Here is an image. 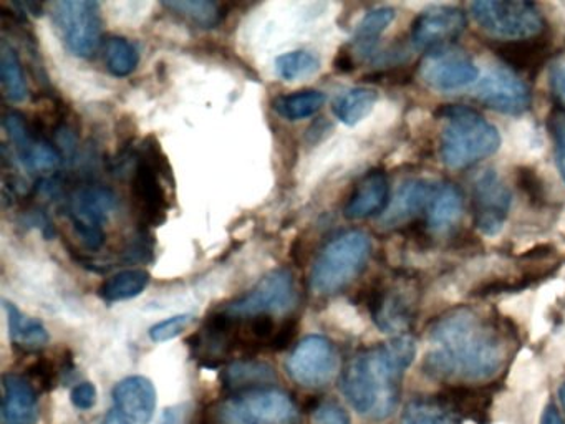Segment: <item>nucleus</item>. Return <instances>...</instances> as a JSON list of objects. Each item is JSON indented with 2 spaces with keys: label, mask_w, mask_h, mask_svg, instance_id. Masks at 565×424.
<instances>
[{
  "label": "nucleus",
  "mask_w": 565,
  "mask_h": 424,
  "mask_svg": "<svg viewBox=\"0 0 565 424\" xmlns=\"http://www.w3.org/2000/svg\"><path fill=\"white\" fill-rule=\"evenodd\" d=\"M193 320L194 317L191 314L174 315V317L154 324L153 327L150 328V331H148V335H150L151 340L157 341V343H163V341H170L173 340V338L180 337V335L190 327Z\"/></svg>",
  "instance_id": "nucleus-36"
},
{
  "label": "nucleus",
  "mask_w": 565,
  "mask_h": 424,
  "mask_svg": "<svg viewBox=\"0 0 565 424\" xmlns=\"http://www.w3.org/2000/svg\"><path fill=\"white\" fill-rule=\"evenodd\" d=\"M107 66L111 75L128 76L137 70L140 55L137 46L124 36H111L107 43Z\"/></svg>",
  "instance_id": "nucleus-34"
},
{
  "label": "nucleus",
  "mask_w": 565,
  "mask_h": 424,
  "mask_svg": "<svg viewBox=\"0 0 565 424\" xmlns=\"http://www.w3.org/2000/svg\"><path fill=\"white\" fill-rule=\"evenodd\" d=\"M154 156L157 155L150 151L138 159L134 172V195L143 221L150 225H161L167 221L168 201L161 188L158 171L160 162L154 161Z\"/></svg>",
  "instance_id": "nucleus-15"
},
{
  "label": "nucleus",
  "mask_w": 565,
  "mask_h": 424,
  "mask_svg": "<svg viewBox=\"0 0 565 424\" xmlns=\"http://www.w3.org/2000/svg\"><path fill=\"white\" fill-rule=\"evenodd\" d=\"M52 19L72 55L88 59L102 39L100 6L90 0H62L52 6Z\"/></svg>",
  "instance_id": "nucleus-7"
},
{
  "label": "nucleus",
  "mask_w": 565,
  "mask_h": 424,
  "mask_svg": "<svg viewBox=\"0 0 565 424\" xmlns=\"http://www.w3.org/2000/svg\"><path fill=\"white\" fill-rule=\"evenodd\" d=\"M558 396H561L562 406L565 410V383H562L561 390H558Z\"/></svg>",
  "instance_id": "nucleus-47"
},
{
  "label": "nucleus",
  "mask_w": 565,
  "mask_h": 424,
  "mask_svg": "<svg viewBox=\"0 0 565 424\" xmlns=\"http://www.w3.org/2000/svg\"><path fill=\"white\" fill-rule=\"evenodd\" d=\"M465 12L458 7L435 6L423 10L412 25V40L418 49L429 52L451 45L465 32Z\"/></svg>",
  "instance_id": "nucleus-14"
},
{
  "label": "nucleus",
  "mask_w": 565,
  "mask_h": 424,
  "mask_svg": "<svg viewBox=\"0 0 565 424\" xmlns=\"http://www.w3.org/2000/svg\"><path fill=\"white\" fill-rule=\"evenodd\" d=\"M333 66H335L337 72L350 73L355 70V60H353L352 53L347 52V50H340V52L337 53Z\"/></svg>",
  "instance_id": "nucleus-44"
},
{
  "label": "nucleus",
  "mask_w": 565,
  "mask_h": 424,
  "mask_svg": "<svg viewBox=\"0 0 565 424\" xmlns=\"http://www.w3.org/2000/svg\"><path fill=\"white\" fill-rule=\"evenodd\" d=\"M551 86L555 98L565 112V60H558L551 68Z\"/></svg>",
  "instance_id": "nucleus-41"
},
{
  "label": "nucleus",
  "mask_w": 565,
  "mask_h": 424,
  "mask_svg": "<svg viewBox=\"0 0 565 424\" xmlns=\"http://www.w3.org/2000/svg\"><path fill=\"white\" fill-rule=\"evenodd\" d=\"M297 292L289 271H274L260 278L247 294L231 300L223 308L224 314L234 318L263 317L284 314L296 304Z\"/></svg>",
  "instance_id": "nucleus-8"
},
{
  "label": "nucleus",
  "mask_w": 565,
  "mask_h": 424,
  "mask_svg": "<svg viewBox=\"0 0 565 424\" xmlns=\"http://www.w3.org/2000/svg\"><path fill=\"white\" fill-rule=\"evenodd\" d=\"M29 374H31L38 383H41V386H54L55 371L49 361H38V363L32 364Z\"/></svg>",
  "instance_id": "nucleus-43"
},
{
  "label": "nucleus",
  "mask_w": 565,
  "mask_h": 424,
  "mask_svg": "<svg viewBox=\"0 0 565 424\" xmlns=\"http://www.w3.org/2000/svg\"><path fill=\"white\" fill-rule=\"evenodd\" d=\"M376 102H379L376 89L365 88V86L350 88L337 96L333 102V115L343 125L355 126L372 113Z\"/></svg>",
  "instance_id": "nucleus-26"
},
{
  "label": "nucleus",
  "mask_w": 565,
  "mask_h": 424,
  "mask_svg": "<svg viewBox=\"0 0 565 424\" xmlns=\"http://www.w3.org/2000/svg\"><path fill=\"white\" fill-rule=\"evenodd\" d=\"M276 72L280 78L286 82H296V80L307 78L320 70V60L307 50H294V52L282 53L277 56Z\"/></svg>",
  "instance_id": "nucleus-33"
},
{
  "label": "nucleus",
  "mask_w": 565,
  "mask_h": 424,
  "mask_svg": "<svg viewBox=\"0 0 565 424\" xmlns=\"http://www.w3.org/2000/svg\"><path fill=\"white\" fill-rule=\"evenodd\" d=\"M163 6L203 29H213L224 19L223 7L210 0H174V2H164Z\"/></svg>",
  "instance_id": "nucleus-32"
},
{
  "label": "nucleus",
  "mask_w": 565,
  "mask_h": 424,
  "mask_svg": "<svg viewBox=\"0 0 565 424\" xmlns=\"http://www.w3.org/2000/svg\"><path fill=\"white\" fill-rule=\"evenodd\" d=\"M415 354V340L406 335L360 351L343 370V396L362 416L386 420L398 406L403 378Z\"/></svg>",
  "instance_id": "nucleus-2"
},
{
  "label": "nucleus",
  "mask_w": 565,
  "mask_h": 424,
  "mask_svg": "<svg viewBox=\"0 0 565 424\" xmlns=\"http://www.w3.org/2000/svg\"><path fill=\"white\" fill-rule=\"evenodd\" d=\"M435 191V184H429V182L422 181V179L403 182L396 191L395 198L386 208L385 214H383V224L396 225L408 221L413 215L428 208Z\"/></svg>",
  "instance_id": "nucleus-22"
},
{
  "label": "nucleus",
  "mask_w": 565,
  "mask_h": 424,
  "mask_svg": "<svg viewBox=\"0 0 565 424\" xmlns=\"http://www.w3.org/2000/svg\"><path fill=\"white\" fill-rule=\"evenodd\" d=\"M2 424H38L39 400L34 386L21 374L8 373L2 378Z\"/></svg>",
  "instance_id": "nucleus-17"
},
{
  "label": "nucleus",
  "mask_w": 565,
  "mask_h": 424,
  "mask_svg": "<svg viewBox=\"0 0 565 424\" xmlns=\"http://www.w3.org/2000/svg\"><path fill=\"white\" fill-rule=\"evenodd\" d=\"M388 204V178L383 171H370L353 189L343 214L347 219L359 221V219L372 218L380 212H385Z\"/></svg>",
  "instance_id": "nucleus-19"
},
{
  "label": "nucleus",
  "mask_w": 565,
  "mask_h": 424,
  "mask_svg": "<svg viewBox=\"0 0 565 424\" xmlns=\"http://www.w3.org/2000/svg\"><path fill=\"white\" fill-rule=\"evenodd\" d=\"M396 13L392 7H379L370 10L353 33V45L362 53H370L379 42L380 35L388 29L390 23L395 20Z\"/></svg>",
  "instance_id": "nucleus-30"
},
{
  "label": "nucleus",
  "mask_w": 565,
  "mask_h": 424,
  "mask_svg": "<svg viewBox=\"0 0 565 424\" xmlns=\"http://www.w3.org/2000/svg\"><path fill=\"white\" fill-rule=\"evenodd\" d=\"M115 208H117V195L102 186H88V188L78 189L72 195L68 204L72 222L84 244L92 251H97L104 245V222Z\"/></svg>",
  "instance_id": "nucleus-10"
},
{
  "label": "nucleus",
  "mask_w": 565,
  "mask_h": 424,
  "mask_svg": "<svg viewBox=\"0 0 565 424\" xmlns=\"http://www.w3.org/2000/svg\"><path fill=\"white\" fill-rule=\"evenodd\" d=\"M438 116L445 119L439 138L443 162L451 169H465L489 158L501 146L498 128L476 109L462 105L441 106Z\"/></svg>",
  "instance_id": "nucleus-3"
},
{
  "label": "nucleus",
  "mask_w": 565,
  "mask_h": 424,
  "mask_svg": "<svg viewBox=\"0 0 565 424\" xmlns=\"http://www.w3.org/2000/svg\"><path fill=\"white\" fill-rule=\"evenodd\" d=\"M326 95L317 89H300V92L282 95L274 102V109L279 113L282 118L297 121V119L309 118L320 112Z\"/></svg>",
  "instance_id": "nucleus-29"
},
{
  "label": "nucleus",
  "mask_w": 565,
  "mask_h": 424,
  "mask_svg": "<svg viewBox=\"0 0 565 424\" xmlns=\"http://www.w3.org/2000/svg\"><path fill=\"white\" fill-rule=\"evenodd\" d=\"M114 410L125 424H148L157 410V388L147 377H128L115 384Z\"/></svg>",
  "instance_id": "nucleus-16"
},
{
  "label": "nucleus",
  "mask_w": 565,
  "mask_h": 424,
  "mask_svg": "<svg viewBox=\"0 0 565 424\" xmlns=\"http://www.w3.org/2000/svg\"><path fill=\"white\" fill-rule=\"evenodd\" d=\"M366 301L373 320L382 330H402L413 320V298L399 288L373 287Z\"/></svg>",
  "instance_id": "nucleus-18"
},
{
  "label": "nucleus",
  "mask_w": 565,
  "mask_h": 424,
  "mask_svg": "<svg viewBox=\"0 0 565 424\" xmlns=\"http://www.w3.org/2000/svg\"><path fill=\"white\" fill-rule=\"evenodd\" d=\"M462 195L455 184L436 186L428 204V225L433 231H446L461 218Z\"/></svg>",
  "instance_id": "nucleus-25"
},
{
  "label": "nucleus",
  "mask_w": 565,
  "mask_h": 424,
  "mask_svg": "<svg viewBox=\"0 0 565 424\" xmlns=\"http://www.w3.org/2000/svg\"><path fill=\"white\" fill-rule=\"evenodd\" d=\"M297 333V321L290 320L286 321L279 330L274 335L273 343H270V348L274 351H282L292 343L294 337Z\"/></svg>",
  "instance_id": "nucleus-42"
},
{
  "label": "nucleus",
  "mask_w": 565,
  "mask_h": 424,
  "mask_svg": "<svg viewBox=\"0 0 565 424\" xmlns=\"http://www.w3.org/2000/svg\"><path fill=\"white\" fill-rule=\"evenodd\" d=\"M274 381H276L274 368L260 361H236L223 373L224 388L239 394L270 388L269 384Z\"/></svg>",
  "instance_id": "nucleus-24"
},
{
  "label": "nucleus",
  "mask_w": 565,
  "mask_h": 424,
  "mask_svg": "<svg viewBox=\"0 0 565 424\" xmlns=\"http://www.w3.org/2000/svg\"><path fill=\"white\" fill-rule=\"evenodd\" d=\"M518 184L521 188L522 192H525L531 201H534L535 204L544 201L545 199V189L544 182L539 178L537 172L532 168H527V166H522V168L518 169Z\"/></svg>",
  "instance_id": "nucleus-38"
},
{
  "label": "nucleus",
  "mask_w": 565,
  "mask_h": 424,
  "mask_svg": "<svg viewBox=\"0 0 565 424\" xmlns=\"http://www.w3.org/2000/svg\"><path fill=\"white\" fill-rule=\"evenodd\" d=\"M150 284V274L140 268L118 272L102 284L98 294L105 301L130 300L138 297Z\"/></svg>",
  "instance_id": "nucleus-27"
},
{
  "label": "nucleus",
  "mask_w": 565,
  "mask_h": 424,
  "mask_svg": "<svg viewBox=\"0 0 565 424\" xmlns=\"http://www.w3.org/2000/svg\"><path fill=\"white\" fill-rule=\"evenodd\" d=\"M514 333L491 315L458 307L436 318L423 371L438 381L481 383L501 373L511 357Z\"/></svg>",
  "instance_id": "nucleus-1"
},
{
  "label": "nucleus",
  "mask_w": 565,
  "mask_h": 424,
  "mask_svg": "<svg viewBox=\"0 0 565 424\" xmlns=\"http://www.w3.org/2000/svg\"><path fill=\"white\" fill-rule=\"evenodd\" d=\"M476 98L479 103L505 115H522L531 106V89L512 70L499 66L486 73L478 83Z\"/></svg>",
  "instance_id": "nucleus-13"
},
{
  "label": "nucleus",
  "mask_w": 565,
  "mask_h": 424,
  "mask_svg": "<svg viewBox=\"0 0 565 424\" xmlns=\"http://www.w3.org/2000/svg\"><path fill=\"white\" fill-rule=\"evenodd\" d=\"M541 424H565L564 420H562L561 414H558L557 407L554 404H547L544 413H542Z\"/></svg>",
  "instance_id": "nucleus-46"
},
{
  "label": "nucleus",
  "mask_w": 565,
  "mask_h": 424,
  "mask_svg": "<svg viewBox=\"0 0 565 424\" xmlns=\"http://www.w3.org/2000/svg\"><path fill=\"white\" fill-rule=\"evenodd\" d=\"M372 241L363 231L337 235L320 252L310 272V288L317 295H332L345 288L365 268Z\"/></svg>",
  "instance_id": "nucleus-4"
},
{
  "label": "nucleus",
  "mask_w": 565,
  "mask_h": 424,
  "mask_svg": "<svg viewBox=\"0 0 565 424\" xmlns=\"http://www.w3.org/2000/svg\"><path fill=\"white\" fill-rule=\"evenodd\" d=\"M4 311L8 315L9 335H11L14 347L25 351H38L49 343L47 328L38 318L28 317L22 314L12 301L2 300Z\"/></svg>",
  "instance_id": "nucleus-23"
},
{
  "label": "nucleus",
  "mask_w": 565,
  "mask_h": 424,
  "mask_svg": "<svg viewBox=\"0 0 565 424\" xmlns=\"http://www.w3.org/2000/svg\"><path fill=\"white\" fill-rule=\"evenodd\" d=\"M419 76L429 88L455 92L478 80L479 70L471 56L455 46L431 50L419 65Z\"/></svg>",
  "instance_id": "nucleus-11"
},
{
  "label": "nucleus",
  "mask_w": 565,
  "mask_h": 424,
  "mask_svg": "<svg viewBox=\"0 0 565 424\" xmlns=\"http://www.w3.org/2000/svg\"><path fill=\"white\" fill-rule=\"evenodd\" d=\"M299 420L292 398L277 388L237 394L217 410L220 424H297Z\"/></svg>",
  "instance_id": "nucleus-5"
},
{
  "label": "nucleus",
  "mask_w": 565,
  "mask_h": 424,
  "mask_svg": "<svg viewBox=\"0 0 565 424\" xmlns=\"http://www.w3.org/2000/svg\"><path fill=\"white\" fill-rule=\"evenodd\" d=\"M71 400L78 410H92L95 403H97V388H95L94 383H88V381L77 384L72 390Z\"/></svg>",
  "instance_id": "nucleus-40"
},
{
  "label": "nucleus",
  "mask_w": 565,
  "mask_h": 424,
  "mask_svg": "<svg viewBox=\"0 0 565 424\" xmlns=\"http://www.w3.org/2000/svg\"><path fill=\"white\" fill-rule=\"evenodd\" d=\"M19 158L24 162L28 168L35 169V171H45V169H55L61 166L62 156L58 149L55 148L47 139L38 138L25 148L24 151L19 152Z\"/></svg>",
  "instance_id": "nucleus-35"
},
{
  "label": "nucleus",
  "mask_w": 565,
  "mask_h": 424,
  "mask_svg": "<svg viewBox=\"0 0 565 424\" xmlns=\"http://www.w3.org/2000/svg\"><path fill=\"white\" fill-rule=\"evenodd\" d=\"M181 416H183V407H167L161 414L160 424H181Z\"/></svg>",
  "instance_id": "nucleus-45"
},
{
  "label": "nucleus",
  "mask_w": 565,
  "mask_h": 424,
  "mask_svg": "<svg viewBox=\"0 0 565 424\" xmlns=\"http://www.w3.org/2000/svg\"><path fill=\"white\" fill-rule=\"evenodd\" d=\"M313 424H350L349 414L337 403H319L312 410Z\"/></svg>",
  "instance_id": "nucleus-39"
},
{
  "label": "nucleus",
  "mask_w": 565,
  "mask_h": 424,
  "mask_svg": "<svg viewBox=\"0 0 565 424\" xmlns=\"http://www.w3.org/2000/svg\"><path fill=\"white\" fill-rule=\"evenodd\" d=\"M0 76H2L6 96L11 102L19 103L28 98V83H25L21 60L14 46L6 42L0 46Z\"/></svg>",
  "instance_id": "nucleus-31"
},
{
  "label": "nucleus",
  "mask_w": 565,
  "mask_h": 424,
  "mask_svg": "<svg viewBox=\"0 0 565 424\" xmlns=\"http://www.w3.org/2000/svg\"><path fill=\"white\" fill-rule=\"evenodd\" d=\"M552 139H554L555 158H557L558 171L565 181V112L555 109L548 116Z\"/></svg>",
  "instance_id": "nucleus-37"
},
{
  "label": "nucleus",
  "mask_w": 565,
  "mask_h": 424,
  "mask_svg": "<svg viewBox=\"0 0 565 424\" xmlns=\"http://www.w3.org/2000/svg\"><path fill=\"white\" fill-rule=\"evenodd\" d=\"M439 400L456 414L478 424H486L492 406V391L478 384L458 383L445 388Z\"/></svg>",
  "instance_id": "nucleus-20"
},
{
  "label": "nucleus",
  "mask_w": 565,
  "mask_h": 424,
  "mask_svg": "<svg viewBox=\"0 0 565 424\" xmlns=\"http://www.w3.org/2000/svg\"><path fill=\"white\" fill-rule=\"evenodd\" d=\"M471 15L484 32L505 42L532 39L544 30V17L531 2L479 0L471 3Z\"/></svg>",
  "instance_id": "nucleus-6"
},
{
  "label": "nucleus",
  "mask_w": 565,
  "mask_h": 424,
  "mask_svg": "<svg viewBox=\"0 0 565 424\" xmlns=\"http://www.w3.org/2000/svg\"><path fill=\"white\" fill-rule=\"evenodd\" d=\"M399 424H461V417L456 416L438 396L418 398L406 404Z\"/></svg>",
  "instance_id": "nucleus-28"
},
{
  "label": "nucleus",
  "mask_w": 565,
  "mask_h": 424,
  "mask_svg": "<svg viewBox=\"0 0 565 424\" xmlns=\"http://www.w3.org/2000/svg\"><path fill=\"white\" fill-rule=\"evenodd\" d=\"M511 191L498 172L488 169L472 184L475 224L484 235H498L511 211Z\"/></svg>",
  "instance_id": "nucleus-12"
},
{
  "label": "nucleus",
  "mask_w": 565,
  "mask_h": 424,
  "mask_svg": "<svg viewBox=\"0 0 565 424\" xmlns=\"http://www.w3.org/2000/svg\"><path fill=\"white\" fill-rule=\"evenodd\" d=\"M551 46L541 36L532 39L509 40V42L498 43L495 53L499 59L512 70V72L525 73V75H535L541 66L547 62Z\"/></svg>",
  "instance_id": "nucleus-21"
},
{
  "label": "nucleus",
  "mask_w": 565,
  "mask_h": 424,
  "mask_svg": "<svg viewBox=\"0 0 565 424\" xmlns=\"http://www.w3.org/2000/svg\"><path fill=\"white\" fill-rule=\"evenodd\" d=\"M339 357L335 347L323 335H309L300 340L286 361V371L297 384L322 388L335 377Z\"/></svg>",
  "instance_id": "nucleus-9"
}]
</instances>
